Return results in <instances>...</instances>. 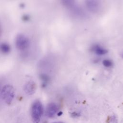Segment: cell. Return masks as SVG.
Returning <instances> with one entry per match:
<instances>
[{
    "mask_svg": "<svg viewBox=\"0 0 123 123\" xmlns=\"http://www.w3.org/2000/svg\"><path fill=\"white\" fill-rule=\"evenodd\" d=\"M63 123L62 122H56V123Z\"/></svg>",
    "mask_w": 123,
    "mask_h": 123,
    "instance_id": "obj_9",
    "label": "cell"
},
{
    "mask_svg": "<svg viewBox=\"0 0 123 123\" xmlns=\"http://www.w3.org/2000/svg\"><path fill=\"white\" fill-rule=\"evenodd\" d=\"M43 112V106L39 100L35 101L31 107V116L35 123H38L40 121Z\"/></svg>",
    "mask_w": 123,
    "mask_h": 123,
    "instance_id": "obj_1",
    "label": "cell"
},
{
    "mask_svg": "<svg viewBox=\"0 0 123 123\" xmlns=\"http://www.w3.org/2000/svg\"></svg>",
    "mask_w": 123,
    "mask_h": 123,
    "instance_id": "obj_11",
    "label": "cell"
},
{
    "mask_svg": "<svg viewBox=\"0 0 123 123\" xmlns=\"http://www.w3.org/2000/svg\"><path fill=\"white\" fill-rule=\"evenodd\" d=\"M1 96L3 101L7 104H11L14 97L13 87L9 85L4 86L1 90Z\"/></svg>",
    "mask_w": 123,
    "mask_h": 123,
    "instance_id": "obj_2",
    "label": "cell"
},
{
    "mask_svg": "<svg viewBox=\"0 0 123 123\" xmlns=\"http://www.w3.org/2000/svg\"><path fill=\"white\" fill-rule=\"evenodd\" d=\"M36 85L32 81L28 82L25 86V91L28 95H32L35 92Z\"/></svg>",
    "mask_w": 123,
    "mask_h": 123,
    "instance_id": "obj_5",
    "label": "cell"
},
{
    "mask_svg": "<svg viewBox=\"0 0 123 123\" xmlns=\"http://www.w3.org/2000/svg\"><path fill=\"white\" fill-rule=\"evenodd\" d=\"M15 44L18 50L24 51L26 50L29 47L30 41L26 36L22 34H19L15 38Z\"/></svg>",
    "mask_w": 123,
    "mask_h": 123,
    "instance_id": "obj_3",
    "label": "cell"
},
{
    "mask_svg": "<svg viewBox=\"0 0 123 123\" xmlns=\"http://www.w3.org/2000/svg\"><path fill=\"white\" fill-rule=\"evenodd\" d=\"M1 28L0 25V35H1Z\"/></svg>",
    "mask_w": 123,
    "mask_h": 123,
    "instance_id": "obj_8",
    "label": "cell"
},
{
    "mask_svg": "<svg viewBox=\"0 0 123 123\" xmlns=\"http://www.w3.org/2000/svg\"><path fill=\"white\" fill-rule=\"evenodd\" d=\"M58 111V106L54 103L49 104L46 108V114L49 118L54 117Z\"/></svg>",
    "mask_w": 123,
    "mask_h": 123,
    "instance_id": "obj_4",
    "label": "cell"
},
{
    "mask_svg": "<svg viewBox=\"0 0 123 123\" xmlns=\"http://www.w3.org/2000/svg\"><path fill=\"white\" fill-rule=\"evenodd\" d=\"M1 93V90H0V94Z\"/></svg>",
    "mask_w": 123,
    "mask_h": 123,
    "instance_id": "obj_10",
    "label": "cell"
},
{
    "mask_svg": "<svg viewBox=\"0 0 123 123\" xmlns=\"http://www.w3.org/2000/svg\"><path fill=\"white\" fill-rule=\"evenodd\" d=\"M0 49L2 52L6 53L9 52L10 48L7 44L2 43L1 44V45H0Z\"/></svg>",
    "mask_w": 123,
    "mask_h": 123,
    "instance_id": "obj_6",
    "label": "cell"
},
{
    "mask_svg": "<svg viewBox=\"0 0 123 123\" xmlns=\"http://www.w3.org/2000/svg\"><path fill=\"white\" fill-rule=\"evenodd\" d=\"M118 120L116 116L111 115L107 120V123H117Z\"/></svg>",
    "mask_w": 123,
    "mask_h": 123,
    "instance_id": "obj_7",
    "label": "cell"
}]
</instances>
